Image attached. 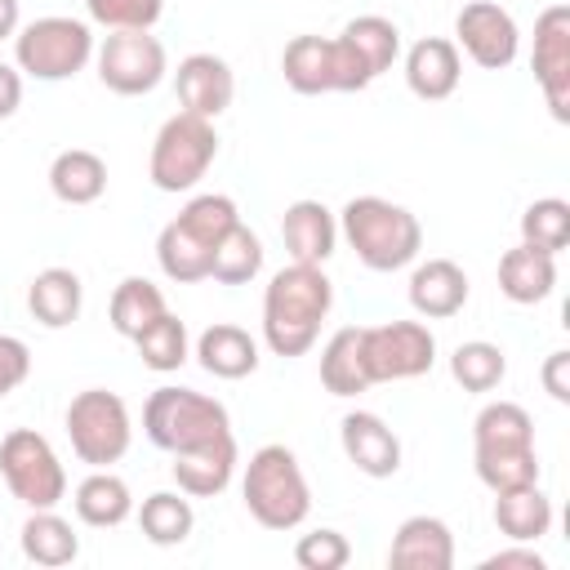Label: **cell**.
I'll list each match as a JSON object with an SVG mask.
<instances>
[{"label":"cell","mask_w":570,"mask_h":570,"mask_svg":"<svg viewBox=\"0 0 570 570\" xmlns=\"http://www.w3.org/2000/svg\"><path fill=\"white\" fill-rule=\"evenodd\" d=\"M334 307V281L316 263H285L263 289V343L272 356H303L316 347Z\"/></svg>","instance_id":"obj_1"},{"label":"cell","mask_w":570,"mask_h":570,"mask_svg":"<svg viewBox=\"0 0 570 570\" xmlns=\"http://www.w3.org/2000/svg\"><path fill=\"white\" fill-rule=\"evenodd\" d=\"M472 468L476 481L499 494L539 481V454H534V419L517 401H490L472 419Z\"/></svg>","instance_id":"obj_2"},{"label":"cell","mask_w":570,"mask_h":570,"mask_svg":"<svg viewBox=\"0 0 570 570\" xmlns=\"http://www.w3.org/2000/svg\"><path fill=\"white\" fill-rule=\"evenodd\" d=\"M240 223V209L223 191H200L191 196L178 218H169L156 236V263L174 285H196L209 281V263L218 240Z\"/></svg>","instance_id":"obj_3"},{"label":"cell","mask_w":570,"mask_h":570,"mask_svg":"<svg viewBox=\"0 0 570 570\" xmlns=\"http://www.w3.org/2000/svg\"><path fill=\"white\" fill-rule=\"evenodd\" d=\"M338 236L356 249L361 267L370 272H401L423 249L419 218L387 196H352L338 209Z\"/></svg>","instance_id":"obj_4"},{"label":"cell","mask_w":570,"mask_h":570,"mask_svg":"<svg viewBox=\"0 0 570 570\" xmlns=\"http://www.w3.org/2000/svg\"><path fill=\"white\" fill-rule=\"evenodd\" d=\"M240 499L263 530H276V534L298 530L312 512V485L303 476L298 454L281 441L258 445L240 472Z\"/></svg>","instance_id":"obj_5"},{"label":"cell","mask_w":570,"mask_h":570,"mask_svg":"<svg viewBox=\"0 0 570 570\" xmlns=\"http://www.w3.org/2000/svg\"><path fill=\"white\" fill-rule=\"evenodd\" d=\"M142 432L156 450L183 454L196 445H209L218 436H232V414L223 401L196 392V387H156L142 405Z\"/></svg>","instance_id":"obj_6"},{"label":"cell","mask_w":570,"mask_h":570,"mask_svg":"<svg viewBox=\"0 0 570 570\" xmlns=\"http://www.w3.org/2000/svg\"><path fill=\"white\" fill-rule=\"evenodd\" d=\"M94 27L85 18H67V13H49V18H36L27 27H18L13 36V67L31 80H45V85H58V80H71L80 76L89 62H94Z\"/></svg>","instance_id":"obj_7"},{"label":"cell","mask_w":570,"mask_h":570,"mask_svg":"<svg viewBox=\"0 0 570 570\" xmlns=\"http://www.w3.org/2000/svg\"><path fill=\"white\" fill-rule=\"evenodd\" d=\"M214 156H218V129H214V120L191 116V111H174L156 129V138H151L147 178H151L156 191L178 196V191H191L209 174Z\"/></svg>","instance_id":"obj_8"},{"label":"cell","mask_w":570,"mask_h":570,"mask_svg":"<svg viewBox=\"0 0 570 570\" xmlns=\"http://www.w3.org/2000/svg\"><path fill=\"white\" fill-rule=\"evenodd\" d=\"M62 428H67V441H71V454L89 468H111L129 454V441H134V419H129V405L125 396L107 392V387H85L71 396L67 414H62Z\"/></svg>","instance_id":"obj_9"},{"label":"cell","mask_w":570,"mask_h":570,"mask_svg":"<svg viewBox=\"0 0 570 570\" xmlns=\"http://www.w3.org/2000/svg\"><path fill=\"white\" fill-rule=\"evenodd\" d=\"M0 476L22 508H58L67 499V468L36 428H9L0 436Z\"/></svg>","instance_id":"obj_10"},{"label":"cell","mask_w":570,"mask_h":570,"mask_svg":"<svg viewBox=\"0 0 570 570\" xmlns=\"http://www.w3.org/2000/svg\"><path fill=\"white\" fill-rule=\"evenodd\" d=\"M94 67L102 89L120 98H142L165 80L169 53L151 31H107L94 49Z\"/></svg>","instance_id":"obj_11"},{"label":"cell","mask_w":570,"mask_h":570,"mask_svg":"<svg viewBox=\"0 0 570 570\" xmlns=\"http://www.w3.org/2000/svg\"><path fill=\"white\" fill-rule=\"evenodd\" d=\"M370 383H405L436 365V334L423 321H383L361 325Z\"/></svg>","instance_id":"obj_12"},{"label":"cell","mask_w":570,"mask_h":570,"mask_svg":"<svg viewBox=\"0 0 570 570\" xmlns=\"http://www.w3.org/2000/svg\"><path fill=\"white\" fill-rule=\"evenodd\" d=\"M454 45L468 53L481 71H503L521 53V27L517 18L494 0H468L454 18Z\"/></svg>","instance_id":"obj_13"},{"label":"cell","mask_w":570,"mask_h":570,"mask_svg":"<svg viewBox=\"0 0 570 570\" xmlns=\"http://www.w3.org/2000/svg\"><path fill=\"white\" fill-rule=\"evenodd\" d=\"M539 94L557 125L570 120V4H548L534 18V53H530Z\"/></svg>","instance_id":"obj_14"},{"label":"cell","mask_w":570,"mask_h":570,"mask_svg":"<svg viewBox=\"0 0 570 570\" xmlns=\"http://www.w3.org/2000/svg\"><path fill=\"white\" fill-rule=\"evenodd\" d=\"M174 94H178V111L218 120L236 98V71L218 53H187L174 71Z\"/></svg>","instance_id":"obj_15"},{"label":"cell","mask_w":570,"mask_h":570,"mask_svg":"<svg viewBox=\"0 0 570 570\" xmlns=\"http://www.w3.org/2000/svg\"><path fill=\"white\" fill-rule=\"evenodd\" d=\"M338 445L361 476L383 481L401 472V436L374 410H347L338 419Z\"/></svg>","instance_id":"obj_16"},{"label":"cell","mask_w":570,"mask_h":570,"mask_svg":"<svg viewBox=\"0 0 570 570\" xmlns=\"http://www.w3.org/2000/svg\"><path fill=\"white\" fill-rule=\"evenodd\" d=\"M463 80V53L450 36H423L405 49V85L423 102H445Z\"/></svg>","instance_id":"obj_17"},{"label":"cell","mask_w":570,"mask_h":570,"mask_svg":"<svg viewBox=\"0 0 570 570\" xmlns=\"http://www.w3.org/2000/svg\"><path fill=\"white\" fill-rule=\"evenodd\" d=\"M281 240L289 249V263H316L325 267L338 245V214L312 196L285 205L281 214Z\"/></svg>","instance_id":"obj_18"},{"label":"cell","mask_w":570,"mask_h":570,"mask_svg":"<svg viewBox=\"0 0 570 570\" xmlns=\"http://www.w3.org/2000/svg\"><path fill=\"white\" fill-rule=\"evenodd\" d=\"M240 468V450H236V432L232 436H218L209 445H196V450H183L174 454L169 472H174V485L187 494V499H214L232 485Z\"/></svg>","instance_id":"obj_19"},{"label":"cell","mask_w":570,"mask_h":570,"mask_svg":"<svg viewBox=\"0 0 570 570\" xmlns=\"http://www.w3.org/2000/svg\"><path fill=\"white\" fill-rule=\"evenodd\" d=\"M410 307L423 316V321H450L463 312L472 285H468V272L454 263V258H428L410 272Z\"/></svg>","instance_id":"obj_20"},{"label":"cell","mask_w":570,"mask_h":570,"mask_svg":"<svg viewBox=\"0 0 570 570\" xmlns=\"http://www.w3.org/2000/svg\"><path fill=\"white\" fill-rule=\"evenodd\" d=\"M392 570H450L454 566V534L441 517H405L387 548Z\"/></svg>","instance_id":"obj_21"},{"label":"cell","mask_w":570,"mask_h":570,"mask_svg":"<svg viewBox=\"0 0 570 570\" xmlns=\"http://www.w3.org/2000/svg\"><path fill=\"white\" fill-rule=\"evenodd\" d=\"M191 356L200 361L205 374L227 379V383L249 379V374L258 370V343H254V334L240 330V325H232V321H214V325H205V330L196 334Z\"/></svg>","instance_id":"obj_22"},{"label":"cell","mask_w":570,"mask_h":570,"mask_svg":"<svg viewBox=\"0 0 570 570\" xmlns=\"http://www.w3.org/2000/svg\"><path fill=\"white\" fill-rule=\"evenodd\" d=\"M557 289V254H543L534 245H517L499 258V294L517 307H534Z\"/></svg>","instance_id":"obj_23"},{"label":"cell","mask_w":570,"mask_h":570,"mask_svg":"<svg viewBox=\"0 0 570 570\" xmlns=\"http://www.w3.org/2000/svg\"><path fill=\"white\" fill-rule=\"evenodd\" d=\"M71 508L85 525L94 530H116L120 521L134 517V494H129V481L116 476L111 468H89V476L76 485L71 494Z\"/></svg>","instance_id":"obj_24"},{"label":"cell","mask_w":570,"mask_h":570,"mask_svg":"<svg viewBox=\"0 0 570 570\" xmlns=\"http://www.w3.org/2000/svg\"><path fill=\"white\" fill-rule=\"evenodd\" d=\"M494 525L508 543H539L552 530V499L539 481L494 494Z\"/></svg>","instance_id":"obj_25"},{"label":"cell","mask_w":570,"mask_h":570,"mask_svg":"<svg viewBox=\"0 0 570 570\" xmlns=\"http://www.w3.org/2000/svg\"><path fill=\"white\" fill-rule=\"evenodd\" d=\"M281 76L294 94H338L334 85V36H294L281 53Z\"/></svg>","instance_id":"obj_26"},{"label":"cell","mask_w":570,"mask_h":570,"mask_svg":"<svg viewBox=\"0 0 570 570\" xmlns=\"http://www.w3.org/2000/svg\"><path fill=\"white\" fill-rule=\"evenodd\" d=\"M85 307V285L71 267H45L27 285V312L45 330H67Z\"/></svg>","instance_id":"obj_27"},{"label":"cell","mask_w":570,"mask_h":570,"mask_svg":"<svg viewBox=\"0 0 570 570\" xmlns=\"http://www.w3.org/2000/svg\"><path fill=\"white\" fill-rule=\"evenodd\" d=\"M18 543H22V557L31 566H45V570H58V566H71L80 557V534L71 530V521L53 508H31V517L22 521L18 530Z\"/></svg>","instance_id":"obj_28"},{"label":"cell","mask_w":570,"mask_h":570,"mask_svg":"<svg viewBox=\"0 0 570 570\" xmlns=\"http://www.w3.org/2000/svg\"><path fill=\"white\" fill-rule=\"evenodd\" d=\"M321 387L330 396H361L370 392V370H365V347H361V325H343L325 338L321 347Z\"/></svg>","instance_id":"obj_29"},{"label":"cell","mask_w":570,"mask_h":570,"mask_svg":"<svg viewBox=\"0 0 570 570\" xmlns=\"http://www.w3.org/2000/svg\"><path fill=\"white\" fill-rule=\"evenodd\" d=\"M338 40L352 49V58L361 62V71H365L370 80H379L383 71H392L396 58H401V27H396L392 18H383V13H361V18H352V22L338 31Z\"/></svg>","instance_id":"obj_30"},{"label":"cell","mask_w":570,"mask_h":570,"mask_svg":"<svg viewBox=\"0 0 570 570\" xmlns=\"http://www.w3.org/2000/svg\"><path fill=\"white\" fill-rule=\"evenodd\" d=\"M49 191L62 205H94L107 191V160L89 147H67L49 160Z\"/></svg>","instance_id":"obj_31"},{"label":"cell","mask_w":570,"mask_h":570,"mask_svg":"<svg viewBox=\"0 0 570 570\" xmlns=\"http://www.w3.org/2000/svg\"><path fill=\"white\" fill-rule=\"evenodd\" d=\"M138 530L156 548H178L196 530V508L183 490H156L138 503Z\"/></svg>","instance_id":"obj_32"},{"label":"cell","mask_w":570,"mask_h":570,"mask_svg":"<svg viewBox=\"0 0 570 570\" xmlns=\"http://www.w3.org/2000/svg\"><path fill=\"white\" fill-rule=\"evenodd\" d=\"M165 312H169V303H165L160 285L147 281V276H125V281L111 289V307H107L111 330H116L120 338H129V343H134L156 316H165Z\"/></svg>","instance_id":"obj_33"},{"label":"cell","mask_w":570,"mask_h":570,"mask_svg":"<svg viewBox=\"0 0 570 570\" xmlns=\"http://www.w3.org/2000/svg\"><path fill=\"white\" fill-rule=\"evenodd\" d=\"M503 374H508V356L490 338H468L450 352V379L463 392H494L503 383Z\"/></svg>","instance_id":"obj_34"},{"label":"cell","mask_w":570,"mask_h":570,"mask_svg":"<svg viewBox=\"0 0 570 570\" xmlns=\"http://www.w3.org/2000/svg\"><path fill=\"white\" fill-rule=\"evenodd\" d=\"M258 272H263V240H258L254 227L236 223V227L218 240V249H214L209 281H218V285H249Z\"/></svg>","instance_id":"obj_35"},{"label":"cell","mask_w":570,"mask_h":570,"mask_svg":"<svg viewBox=\"0 0 570 570\" xmlns=\"http://www.w3.org/2000/svg\"><path fill=\"white\" fill-rule=\"evenodd\" d=\"M134 347H138V361H142L147 370H156V374H174V370H183L187 356H191L187 325H183L174 312L156 316V321L134 338Z\"/></svg>","instance_id":"obj_36"},{"label":"cell","mask_w":570,"mask_h":570,"mask_svg":"<svg viewBox=\"0 0 570 570\" xmlns=\"http://www.w3.org/2000/svg\"><path fill=\"white\" fill-rule=\"evenodd\" d=\"M521 240L543 254H561L570 245V200H561V196L530 200L521 209Z\"/></svg>","instance_id":"obj_37"},{"label":"cell","mask_w":570,"mask_h":570,"mask_svg":"<svg viewBox=\"0 0 570 570\" xmlns=\"http://www.w3.org/2000/svg\"><path fill=\"white\" fill-rule=\"evenodd\" d=\"M85 13L107 31H151L165 13V0H85Z\"/></svg>","instance_id":"obj_38"},{"label":"cell","mask_w":570,"mask_h":570,"mask_svg":"<svg viewBox=\"0 0 570 570\" xmlns=\"http://www.w3.org/2000/svg\"><path fill=\"white\" fill-rule=\"evenodd\" d=\"M347 561H352V543L343 530L321 525V530L298 534V543H294V566H303V570H343Z\"/></svg>","instance_id":"obj_39"},{"label":"cell","mask_w":570,"mask_h":570,"mask_svg":"<svg viewBox=\"0 0 570 570\" xmlns=\"http://www.w3.org/2000/svg\"><path fill=\"white\" fill-rule=\"evenodd\" d=\"M31 374V347L18 334H0V401L18 392Z\"/></svg>","instance_id":"obj_40"},{"label":"cell","mask_w":570,"mask_h":570,"mask_svg":"<svg viewBox=\"0 0 570 570\" xmlns=\"http://www.w3.org/2000/svg\"><path fill=\"white\" fill-rule=\"evenodd\" d=\"M481 570H548L543 552H534V543H512V548H499L481 561Z\"/></svg>","instance_id":"obj_41"},{"label":"cell","mask_w":570,"mask_h":570,"mask_svg":"<svg viewBox=\"0 0 570 570\" xmlns=\"http://www.w3.org/2000/svg\"><path fill=\"white\" fill-rule=\"evenodd\" d=\"M539 379H543V392H548L557 405H566V401H570V352H566V347L548 352Z\"/></svg>","instance_id":"obj_42"},{"label":"cell","mask_w":570,"mask_h":570,"mask_svg":"<svg viewBox=\"0 0 570 570\" xmlns=\"http://www.w3.org/2000/svg\"><path fill=\"white\" fill-rule=\"evenodd\" d=\"M22 107V71L13 62H0V120H9Z\"/></svg>","instance_id":"obj_43"},{"label":"cell","mask_w":570,"mask_h":570,"mask_svg":"<svg viewBox=\"0 0 570 570\" xmlns=\"http://www.w3.org/2000/svg\"><path fill=\"white\" fill-rule=\"evenodd\" d=\"M22 27V4L18 0H0V40H13Z\"/></svg>","instance_id":"obj_44"}]
</instances>
